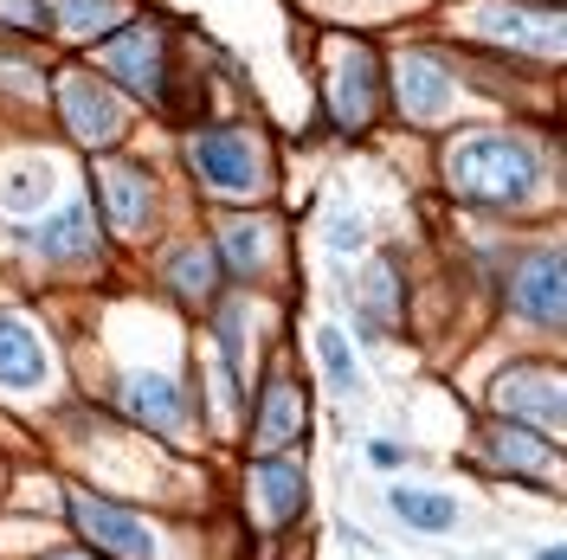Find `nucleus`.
Wrapping results in <instances>:
<instances>
[{
  "instance_id": "1",
  "label": "nucleus",
  "mask_w": 567,
  "mask_h": 560,
  "mask_svg": "<svg viewBox=\"0 0 567 560\" xmlns=\"http://www.w3.org/2000/svg\"><path fill=\"white\" fill-rule=\"evenodd\" d=\"M445 187L464 207H523L542 180V155L529 136H503V129H471L445 142Z\"/></svg>"
},
{
  "instance_id": "2",
  "label": "nucleus",
  "mask_w": 567,
  "mask_h": 560,
  "mask_svg": "<svg viewBox=\"0 0 567 560\" xmlns=\"http://www.w3.org/2000/svg\"><path fill=\"white\" fill-rule=\"evenodd\" d=\"M104 65H110V77H116L123 91H136L142 104L162 110V97H168V33H162L155 20L123 27V33L104 45Z\"/></svg>"
},
{
  "instance_id": "3",
  "label": "nucleus",
  "mask_w": 567,
  "mask_h": 560,
  "mask_svg": "<svg viewBox=\"0 0 567 560\" xmlns=\"http://www.w3.org/2000/svg\"><path fill=\"white\" fill-rule=\"evenodd\" d=\"M471 27L496 45H516V52H542V59L561 52V7L555 0H484L471 13Z\"/></svg>"
},
{
  "instance_id": "4",
  "label": "nucleus",
  "mask_w": 567,
  "mask_h": 560,
  "mask_svg": "<svg viewBox=\"0 0 567 560\" xmlns=\"http://www.w3.org/2000/svg\"><path fill=\"white\" fill-rule=\"evenodd\" d=\"M187 155H194V175L207 180L213 194H258V142L246 129H233V123L200 129Z\"/></svg>"
},
{
  "instance_id": "5",
  "label": "nucleus",
  "mask_w": 567,
  "mask_h": 560,
  "mask_svg": "<svg viewBox=\"0 0 567 560\" xmlns=\"http://www.w3.org/2000/svg\"><path fill=\"white\" fill-rule=\"evenodd\" d=\"M59 110H65L71 136L84 142V148H110V142L123 136V110L110 97L104 77H91V71H59Z\"/></svg>"
},
{
  "instance_id": "6",
  "label": "nucleus",
  "mask_w": 567,
  "mask_h": 560,
  "mask_svg": "<svg viewBox=\"0 0 567 560\" xmlns=\"http://www.w3.org/2000/svg\"><path fill=\"white\" fill-rule=\"evenodd\" d=\"M71 522L84 528V541L110 560H148L155 554L148 528H142L130 509H116V502H104V496H91V490H71Z\"/></svg>"
},
{
  "instance_id": "7",
  "label": "nucleus",
  "mask_w": 567,
  "mask_h": 560,
  "mask_svg": "<svg viewBox=\"0 0 567 560\" xmlns=\"http://www.w3.org/2000/svg\"><path fill=\"white\" fill-rule=\"evenodd\" d=\"M509 310L523 315V322L561 329V251L555 246L516 258V271H509Z\"/></svg>"
},
{
  "instance_id": "8",
  "label": "nucleus",
  "mask_w": 567,
  "mask_h": 560,
  "mask_svg": "<svg viewBox=\"0 0 567 560\" xmlns=\"http://www.w3.org/2000/svg\"><path fill=\"white\" fill-rule=\"evenodd\" d=\"M491 406L503 419H523V425H542V432H555L561 425V374L555 367H509L503 381H496Z\"/></svg>"
},
{
  "instance_id": "9",
  "label": "nucleus",
  "mask_w": 567,
  "mask_h": 560,
  "mask_svg": "<svg viewBox=\"0 0 567 560\" xmlns=\"http://www.w3.org/2000/svg\"><path fill=\"white\" fill-rule=\"evenodd\" d=\"M393 97H400V110H406L413 123H439V116L452 110L458 91H452V71L439 65L432 52L413 45V52H400V59H393Z\"/></svg>"
},
{
  "instance_id": "10",
  "label": "nucleus",
  "mask_w": 567,
  "mask_h": 560,
  "mask_svg": "<svg viewBox=\"0 0 567 560\" xmlns=\"http://www.w3.org/2000/svg\"><path fill=\"white\" fill-rule=\"evenodd\" d=\"M97 207H104L110 232H142L155 219V180L136 162H97Z\"/></svg>"
},
{
  "instance_id": "11",
  "label": "nucleus",
  "mask_w": 567,
  "mask_h": 560,
  "mask_svg": "<svg viewBox=\"0 0 567 560\" xmlns=\"http://www.w3.org/2000/svg\"><path fill=\"white\" fill-rule=\"evenodd\" d=\"M116 406L142 425V432H162V438H175L181 425H187V400H181V381L175 374H123V393H116Z\"/></svg>"
},
{
  "instance_id": "12",
  "label": "nucleus",
  "mask_w": 567,
  "mask_h": 560,
  "mask_svg": "<svg viewBox=\"0 0 567 560\" xmlns=\"http://www.w3.org/2000/svg\"><path fill=\"white\" fill-rule=\"evenodd\" d=\"M251 516L258 528H290L303 516V464L290 457H258L251 464Z\"/></svg>"
},
{
  "instance_id": "13",
  "label": "nucleus",
  "mask_w": 567,
  "mask_h": 560,
  "mask_svg": "<svg viewBox=\"0 0 567 560\" xmlns=\"http://www.w3.org/2000/svg\"><path fill=\"white\" fill-rule=\"evenodd\" d=\"M303 432V386L297 381H265V393H258V419H251V445H258V457H278L290 438Z\"/></svg>"
},
{
  "instance_id": "14",
  "label": "nucleus",
  "mask_w": 567,
  "mask_h": 560,
  "mask_svg": "<svg viewBox=\"0 0 567 560\" xmlns=\"http://www.w3.org/2000/svg\"><path fill=\"white\" fill-rule=\"evenodd\" d=\"M45 381V342L33 335L27 315H7L0 310V386L7 393H27V386Z\"/></svg>"
},
{
  "instance_id": "15",
  "label": "nucleus",
  "mask_w": 567,
  "mask_h": 560,
  "mask_svg": "<svg viewBox=\"0 0 567 560\" xmlns=\"http://www.w3.org/2000/svg\"><path fill=\"white\" fill-rule=\"evenodd\" d=\"M374 97H381V65H374V52L354 45L349 59H342V71H336V123L361 129L374 116Z\"/></svg>"
},
{
  "instance_id": "16",
  "label": "nucleus",
  "mask_w": 567,
  "mask_h": 560,
  "mask_svg": "<svg viewBox=\"0 0 567 560\" xmlns=\"http://www.w3.org/2000/svg\"><path fill=\"white\" fill-rule=\"evenodd\" d=\"M33 246L52 265H84V258H97V219H91V207H59L39 226Z\"/></svg>"
},
{
  "instance_id": "17",
  "label": "nucleus",
  "mask_w": 567,
  "mask_h": 560,
  "mask_svg": "<svg viewBox=\"0 0 567 560\" xmlns=\"http://www.w3.org/2000/svg\"><path fill=\"white\" fill-rule=\"evenodd\" d=\"M484 457L509 477H548L555 470V445L535 438V432H516V425H491L484 432Z\"/></svg>"
},
{
  "instance_id": "18",
  "label": "nucleus",
  "mask_w": 567,
  "mask_h": 560,
  "mask_svg": "<svg viewBox=\"0 0 567 560\" xmlns=\"http://www.w3.org/2000/svg\"><path fill=\"white\" fill-rule=\"evenodd\" d=\"M271 246H278V239H271V226H265L258 212H246V219H226V226H219V251H226L219 265H233L239 278H258V271L271 265Z\"/></svg>"
},
{
  "instance_id": "19",
  "label": "nucleus",
  "mask_w": 567,
  "mask_h": 560,
  "mask_svg": "<svg viewBox=\"0 0 567 560\" xmlns=\"http://www.w3.org/2000/svg\"><path fill=\"white\" fill-rule=\"evenodd\" d=\"M219 271H226V265H219V251H213V246H187V251L168 258V271H162V278H168V290H175L181 303H213Z\"/></svg>"
},
{
  "instance_id": "20",
  "label": "nucleus",
  "mask_w": 567,
  "mask_h": 560,
  "mask_svg": "<svg viewBox=\"0 0 567 560\" xmlns=\"http://www.w3.org/2000/svg\"><path fill=\"white\" fill-rule=\"evenodd\" d=\"M393 516L420 535H452L458 528V502L439 490H393Z\"/></svg>"
},
{
  "instance_id": "21",
  "label": "nucleus",
  "mask_w": 567,
  "mask_h": 560,
  "mask_svg": "<svg viewBox=\"0 0 567 560\" xmlns=\"http://www.w3.org/2000/svg\"><path fill=\"white\" fill-rule=\"evenodd\" d=\"M361 297H368V303H361V335H381V322H393L400 303H406L400 271H393L388 258H374V265H368V290H361Z\"/></svg>"
},
{
  "instance_id": "22",
  "label": "nucleus",
  "mask_w": 567,
  "mask_h": 560,
  "mask_svg": "<svg viewBox=\"0 0 567 560\" xmlns=\"http://www.w3.org/2000/svg\"><path fill=\"white\" fill-rule=\"evenodd\" d=\"M52 200V168L45 162H13L0 175V212H39Z\"/></svg>"
},
{
  "instance_id": "23",
  "label": "nucleus",
  "mask_w": 567,
  "mask_h": 560,
  "mask_svg": "<svg viewBox=\"0 0 567 560\" xmlns=\"http://www.w3.org/2000/svg\"><path fill=\"white\" fill-rule=\"evenodd\" d=\"M65 33H97V27H110L116 13H123V0H52L45 7Z\"/></svg>"
},
{
  "instance_id": "24",
  "label": "nucleus",
  "mask_w": 567,
  "mask_h": 560,
  "mask_svg": "<svg viewBox=\"0 0 567 560\" xmlns=\"http://www.w3.org/2000/svg\"><path fill=\"white\" fill-rule=\"evenodd\" d=\"M317 354H322V374H329V386H336V393H349V386H354V354H349V342H342V329H322Z\"/></svg>"
},
{
  "instance_id": "25",
  "label": "nucleus",
  "mask_w": 567,
  "mask_h": 560,
  "mask_svg": "<svg viewBox=\"0 0 567 560\" xmlns=\"http://www.w3.org/2000/svg\"><path fill=\"white\" fill-rule=\"evenodd\" d=\"M0 20H13V27H27V33L52 27V13H45L39 0H0Z\"/></svg>"
},
{
  "instance_id": "26",
  "label": "nucleus",
  "mask_w": 567,
  "mask_h": 560,
  "mask_svg": "<svg viewBox=\"0 0 567 560\" xmlns=\"http://www.w3.org/2000/svg\"><path fill=\"white\" fill-rule=\"evenodd\" d=\"M368 464H381V470H393V464H406V452H400L393 438H368Z\"/></svg>"
},
{
  "instance_id": "27",
  "label": "nucleus",
  "mask_w": 567,
  "mask_h": 560,
  "mask_svg": "<svg viewBox=\"0 0 567 560\" xmlns=\"http://www.w3.org/2000/svg\"><path fill=\"white\" fill-rule=\"evenodd\" d=\"M45 560H91V554H78V548H59V554H45Z\"/></svg>"
},
{
  "instance_id": "28",
  "label": "nucleus",
  "mask_w": 567,
  "mask_h": 560,
  "mask_svg": "<svg viewBox=\"0 0 567 560\" xmlns=\"http://www.w3.org/2000/svg\"><path fill=\"white\" fill-rule=\"evenodd\" d=\"M535 560H567V554H561V548H542V554H535Z\"/></svg>"
}]
</instances>
